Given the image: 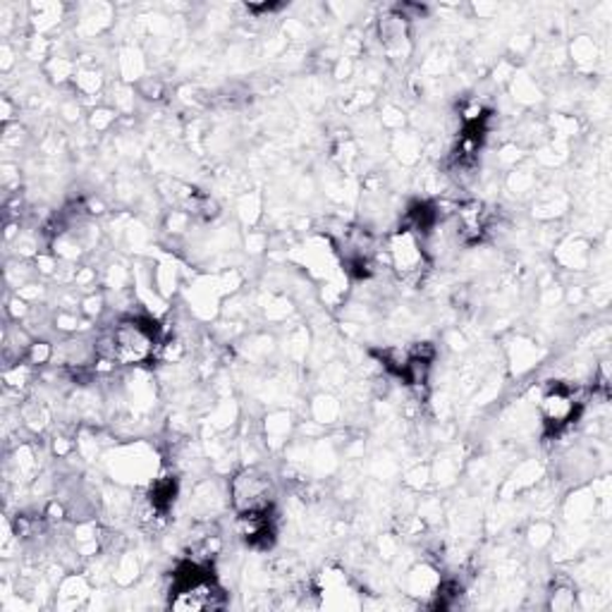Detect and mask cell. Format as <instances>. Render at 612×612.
<instances>
[{
    "instance_id": "cell-3",
    "label": "cell",
    "mask_w": 612,
    "mask_h": 612,
    "mask_svg": "<svg viewBox=\"0 0 612 612\" xmlns=\"http://www.w3.org/2000/svg\"><path fill=\"white\" fill-rule=\"evenodd\" d=\"M581 407L579 391L567 383H550L538 400V414L550 434H562L565 428L572 426Z\"/></svg>"
},
{
    "instance_id": "cell-2",
    "label": "cell",
    "mask_w": 612,
    "mask_h": 612,
    "mask_svg": "<svg viewBox=\"0 0 612 612\" xmlns=\"http://www.w3.org/2000/svg\"><path fill=\"white\" fill-rule=\"evenodd\" d=\"M228 498L234 514L271 512L275 503V483L269 471L247 467L240 469L228 483Z\"/></svg>"
},
{
    "instance_id": "cell-6",
    "label": "cell",
    "mask_w": 612,
    "mask_h": 612,
    "mask_svg": "<svg viewBox=\"0 0 612 612\" xmlns=\"http://www.w3.org/2000/svg\"><path fill=\"white\" fill-rule=\"evenodd\" d=\"M577 605V591L565 583H555L550 591V610H572Z\"/></svg>"
},
{
    "instance_id": "cell-4",
    "label": "cell",
    "mask_w": 612,
    "mask_h": 612,
    "mask_svg": "<svg viewBox=\"0 0 612 612\" xmlns=\"http://www.w3.org/2000/svg\"><path fill=\"white\" fill-rule=\"evenodd\" d=\"M387 261H391L393 269L400 271L402 275L419 273L426 263L419 234L400 228L391 238V242H387Z\"/></svg>"
},
{
    "instance_id": "cell-1",
    "label": "cell",
    "mask_w": 612,
    "mask_h": 612,
    "mask_svg": "<svg viewBox=\"0 0 612 612\" xmlns=\"http://www.w3.org/2000/svg\"><path fill=\"white\" fill-rule=\"evenodd\" d=\"M94 345L101 361L120 367L146 364L156 352L159 326L146 316H124Z\"/></svg>"
},
{
    "instance_id": "cell-5",
    "label": "cell",
    "mask_w": 612,
    "mask_h": 612,
    "mask_svg": "<svg viewBox=\"0 0 612 612\" xmlns=\"http://www.w3.org/2000/svg\"><path fill=\"white\" fill-rule=\"evenodd\" d=\"M407 26L409 22L400 15V12H391V15L381 18L379 22V36L385 51H400L407 44Z\"/></svg>"
}]
</instances>
